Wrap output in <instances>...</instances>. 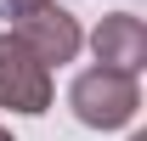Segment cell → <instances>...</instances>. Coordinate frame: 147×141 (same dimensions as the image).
Masks as SVG:
<instances>
[{"mask_svg":"<svg viewBox=\"0 0 147 141\" xmlns=\"http://www.w3.org/2000/svg\"><path fill=\"white\" fill-rule=\"evenodd\" d=\"M68 107L79 124H91V130H119V124L136 119V107H142V90H136V73H119V68H85L74 79L68 90Z\"/></svg>","mask_w":147,"mask_h":141,"instance_id":"1","label":"cell"},{"mask_svg":"<svg viewBox=\"0 0 147 141\" xmlns=\"http://www.w3.org/2000/svg\"><path fill=\"white\" fill-rule=\"evenodd\" d=\"M0 107H11V113H45L51 107V68L17 34H0Z\"/></svg>","mask_w":147,"mask_h":141,"instance_id":"2","label":"cell"},{"mask_svg":"<svg viewBox=\"0 0 147 141\" xmlns=\"http://www.w3.org/2000/svg\"><path fill=\"white\" fill-rule=\"evenodd\" d=\"M11 34H17L45 68H51V62H74V51H79V23H74L57 0H40L28 11H17V28H11Z\"/></svg>","mask_w":147,"mask_h":141,"instance_id":"3","label":"cell"},{"mask_svg":"<svg viewBox=\"0 0 147 141\" xmlns=\"http://www.w3.org/2000/svg\"><path fill=\"white\" fill-rule=\"evenodd\" d=\"M91 45H96V62L102 68H119V73H142V62H147V28L130 11L102 17L96 34H91Z\"/></svg>","mask_w":147,"mask_h":141,"instance_id":"4","label":"cell"},{"mask_svg":"<svg viewBox=\"0 0 147 141\" xmlns=\"http://www.w3.org/2000/svg\"><path fill=\"white\" fill-rule=\"evenodd\" d=\"M6 6V17H17V11H28V6H40V0H0Z\"/></svg>","mask_w":147,"mask_h":141,"instance_id":"5","label":"cell"},{"mask_svg":"<svg viewBox=\"0 0 147 141\" xmlns=\"http://www.w3.org/2000/svg\"><path fill=\"white\" fill-rule=\"evenodd\" d=\"M0 141H11V136H6V130H0Z\"/></svg>","mask_w":147,"mask_h":141,"instance_id":"6","label":"cell"},{"mask_svg":"<svg viewBox=\"0 0 147 141\" xmlns=\"http://www.w3.org/2000/svg\"><path fill=\"white\" fill-rule=\"evenodd\" d=\"M136 141H147V136H136Z\"/></svg>","mask_w":147,"mask_h":141,"instance_id":"7","label":"cell"}]
</instances>
